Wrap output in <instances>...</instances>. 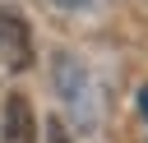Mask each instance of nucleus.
<instances>
[{
  "label": "nucleus",
  "mask_w": 148,
  "mask_h": 143,
  "mask_svg": "<svg viewBox=\"0 0 148 143\" xmlns=\"http://www.w3.org/2000/svg\"><path fill=\"white\" fill-rule=\"evenodd\" d=\"M32 65V32L14 9H0V74H18Z\"/></svg>",
  "instance_id": "1"
},
{
  "label": "nucleus",
  "mask_w": 148,
  "mask_h": 143,
  "mask_svg": "<svg viewBox=\"0 0 148 143\" xmlns=\"http://www.w3.org/2000/svg\"><path fill=\"white\" fill-rule=\"evenodd\" d=\"M0 143H37V120H32V106L23 92H9L5 97V129H0Z\"/></svg>",
  "instance_id": "2"
},
{
  "label": "nucleus",
  "mask_w": 148,
  "mask_h": 143,
  "mask_svg": "<svg viewBox=\"0 0 148 143\" xmlns=\"http://www.w3.org/2000/svg\"><path fill=\"white\" fill-rule=\"evenodd\" d=\"M46 143H74V138H69V129H65L60 120H51V125H46Z\"/></svg>",
  "instance_id": "3"
},
{
  "label": "nucleus",
  "mask_w": 148,
  "mask_h": 143,
  "mask_svg": "<svg viewBox=\"0 0 148 143\" xmlns=\"http://www.w3.org/2000/svg\"><path fill=\"white\" fill-rule=\"evenodd\" d=\"M51 5H60V9H83L88 0H51Z\"/></svg>",
  "instance_id": "4"
},
{
  "label": "nucleus",
  "mask_w": 148,
  "mask_h": 143,
  "mask_svg": "<svg viewBox=\"0 0 148 143\" xmlns=\"http://www.w3.org/2000/svg\"><path fill=\"white\" fill-rule=\"evenodd\" d=\"M139 111H143V120H148V88L139 92Z\"/></svg>",
  "instance_id": "5"
}]
</instances>
